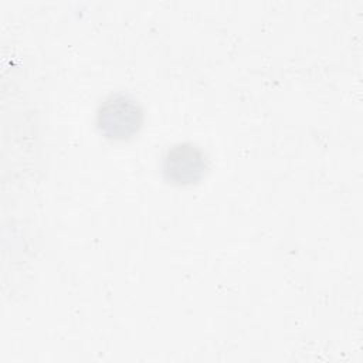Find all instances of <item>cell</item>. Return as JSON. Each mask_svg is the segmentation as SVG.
<instances>
[{
    "label": "cell",
    "instance_id": "cell-2",
    "mask_svg": "<svg viewBox=\"0 0 363 363\" xmlns=\"http://www.w3.org/2000/svg\"><path fill=\"white\" fill-rule=\"evenodd\" d=\"M207 157L204 152L193 143H176L169 147L162 160L164 179L177 186L197 183L206 174Z\"/></svg>",
    "mask_w": 363,
    "mask_h": 363
},
{
    "label": "cell",
    "instance_id": "cell-1",
    "mask_svg": "<svg viewBox=\"0 0 363 363\" xmlns=\"http://www.w3.org/2000/svg\"><path fill=\"white\" fill-rule=\"evenodd\" d=\"M143 123V111L133 98L115 94L104 99L96 111V128L106 139L126 140L136 135Z\"/></svg>",
    "mask_w": 363,
    "mask_h": 363
}]
</instances>
